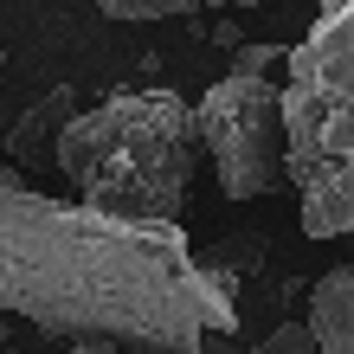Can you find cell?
<instances>
[{"instance_id":"obj_2","label":"cell","mask_w":354,"mask_h":354,"mask_svg":"<svg viewBox=\"0 0 354 354\" xmlns=\"http://www.w3.org/2000/svg\"><path fill=\"white\" fill-rule=\"evenodd\" d=\"M52 168L91 213L136 225H180L187 187L200 168L194 103H180L174 91H110L97 110L58 129Z\"/></svg>"},{"instance_id":"obj_6","label":"cell","mask_w":354,"mask_h":354,"mask_svg":"<svg viewBox=\"0 0 354 354\" xmlns=\"http://www.w3.org/2000/svg\"><path fill=\"white\" fill-rule=\"evenodd\" d=\"M71 103H77L71 84L46 91V97L32 103V116L7 136V155H13V168H19V174H26V168H52V142H58V129L71 122Z\"/></svg>"},{"instance_id":"obj_4","label":"cell","mask_w":354,"mask_h":354,"mask_svg":"<svg viewBox=\"0 0 354 354\" xmlns=\"http://www.w3.org/2000/svg\"><path fill=\"white\" fill-rule=\"evenodd\" d=\"M194 129L225 200H258L283 187V97L270 77H213L194 103Z\"/></svg>"},{"instance_id":"obj_10","label":"cell","mask_w":354,"mask_h":354,"mask_svg":"<svg viewBox=\"0 0 354 354\" xmlns=\"http://www.w3.org/2000/svg\"><path fill=\"white\" fill-rule=\"evenodd\" d=\"M65 354H122V348H116V342H71Z\"/></svg>"},{"instance_id":"obj_9","label":"cell","mask_w":354,"mask_h":354,"mask_svg":"<svg viewBox=\"0 0 354 354\" xmlns=\"http://www.w3.org/2000/svg\"><path fill=\"white\" fill-rule=\"evenodd\" d=\"M283 52H290V46H258V39H245L232 71H239V77H270V71L283 65Z\"/></svg>"},{"instance_id":"obj_1","label":"cell","mask_w":354,"mask_h":354,"mask_svg":"<svg viewBox=\"0 0 354 354\" xmlns=\"http://www.w3.org/2000/svg\"><path fill=\"white\" fill-rule=\"evenodd\" d=\"M52 342H116L149 354H206L232 335V283L194 258L180 225H136L65 206L39 187H0V316Z\"/></svg>"},{"instance_id":"obj_11","label":"cell","mask_w":354,"mask_h":354,"mask_svg":"<svg viewBox=\"0 0 354 354\" xmlns=\"http://www.w3.org/2000/svg\"><path fill=\"white\" fill-rule=\"evenodd\" d=\"M0 354H19V348H13V335H7V316H0Z\"/></svg>"},{"instance_id":"obj_7","label":"cell","mask_w":354,"mask_h":354,"mask_svg":"<svg viewBox=\"0 0 354 354\" xmlns=\"http://www.w3.org/2000/svg\"><path fill=\"white\" fill-rule=\"evenodd\" d=\"M194 0H103V19H187Z\"/></svg>"},{"instance_id":"obj_5","label":"cell","mask_w":354,"mask_h":354,"mask_svg":"<svg viewBox=\"0 0 354 354\" xmlns=\"http://www.w3.org/2000/svg\"><path fill=\"white\" fill-rule=\"evenodd\" d=\"M309 335L316 354H354V258L322 270V283L309 290Z\"/></svg>"},{"instance_id":"obj_3","label":"cell","mask_w":354,"mask_h":354,"mask_svg":"<svg viewBox=\"0 0 354 354\" xmlns=\"http://www.w3.org/2000/svg\"><path fill=\"white\" fill-rule=\"evenodd\" d=\"M283 180L309 239H354V0L322 7L283 52Z\"/></svg>"},{"instance_id":"obj_8","label":"cell","mask_w":354,"mask_h":354,"mask_svg":"<svg viewBox=\"0 0 354 354\" xmlns=\"http://www.w3.org/2000/svg\"><path fill=\"white\" fill-rule=\"evenodd\" d=\"M252 354H316V335H309V322H277Z\"/></svg>"}]
</instances>
